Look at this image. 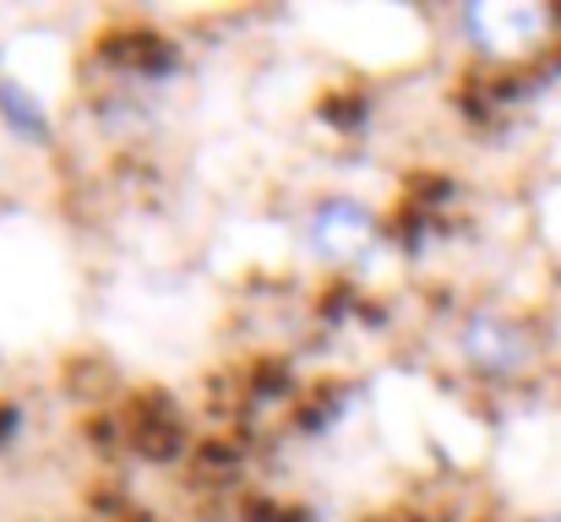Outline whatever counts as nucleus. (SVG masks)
<instances>
[{
  "label": "nucleus",
  "mask_w": 561,
  "mask_h": 522,
  "mask_svg": "<svg viewBox=\"0 0 561 522\" xmlns=\"http://www.w3.org/2000/svg\"><path fill=\"white\" fill-rule=\"evenodd\" d=\"M458 353L474 375L485 381H513L535 364V333L529 322H518L513 311H496V305H480L463 316L458 327Z\"/></svg>",
  "instance_id": "f257e3e1"
},
{
  "label": "nucleus",
  "mask_w": 561,
  "mask_h": 522,
  "mask_svg": "<svg viewBox=\"0 0 561 522\" xmlns=\"http://www.w3.org/2000/svg\"><path fill=\"white\" fill-rule=\"evenodd\" d=\"M300 234H306V251H311L317 262H328V267H355V262H366L376 251L381 223H376L371 207L355 201V196H322V201L306 212Z\"/></svg>",
  "instance_id": "f03ea898"
},
{
  "label": "nucleus",
  "mask_w": 561,
  "mask_h": 522,
  "mask_svg": "<svg viewBox=\"0 0 561 522\" xmlns=\"http://www.w3.org/2000/svg\"><path fill=\"white\" fill-rule=\"evenodd\" d=\"M551 16L540 5H469L463 33L480 55H529L546 38Z\"/></svg>",
  "instance_id": "7ed1b4c3"
},
{
  "label": "nucleus",
  "mask_w": 561,
  "mask_h": 522,
  "mask_svg": "<svg viewBox=\"0 0 561 522\" xmlns=\"http://www.w3.org/2000/svg\"><path fill=\"white\" fill-rule=\"evenodd\" d=\"M0 109H5V120H16V126H27V131H44V115L22 98V88H0Z\"/></svg>",
  "instance_id": "20e7f679"
},
{
  "label": "nucleus",
  "mask_w": 561,
  "mask_h": 522,
  "mask_svg": "<svg viewBox=\"0 0 561 522\" xmlns=\"http://www.w3.org/2000/svg\"><path fill=\"white\" fill-rule=\"evenodd\" d=\"M540 522H561V518H540Z\"/></svg>",
  "instance_id": "39448f33"
}]
</instances>
